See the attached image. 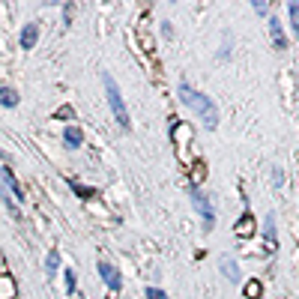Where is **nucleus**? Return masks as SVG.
Here are the masks:
<instances>
[{
	"label": "nucleus",
	"instance_id": "9b49d317",
	"mask_svg": "<svg viewBox=\"0 0 299 299\" xmlns=\"http://www.w3.org/2000/svg\"><path fill=\"white\" fill-rule=\"evenodd\" d=\"M287 12H290V27H293V33L299 36V3H290Z\"/></svg>",
	"mask_w": 299,
	"mask_h": 299
},
{
	"label": "nucleus",
	"instance_id": "4468645a",
	"mask_svg": "<svg viewBox=\"0 0 299 299\" xmlns=\"http://www.w3.org/2000/svg\"><path fill=\"white\" fill-rule=\"evenodd\" d=\"M258 293H261V284H258V281H248V287H245V296H258Z\"/></svg>",
	"mask_w": 299,
	"mask_h": 299
},
{
	"label": "nucleus",
	"instance_id": "0eeeda50",
	"mask_svg": "<svg viewBox=\"0 0 299 299\" xmlns=\"http://www.w3.org/2000/svg\"><path fill=\"white\" fill-rule=\"evenodd\" d=\"M269 33H272L275 48H284V45H287V39H284V27H281V21H278V18H269Z\"/></svg>",
	"mask_w": 299,
	"mask_h": 299
},
{
	"label": "nucleus",
	"instance_id": "39448f33",
	"mask_svg": "<svg viewBox=\"0 0 299 299\" xmlns=\"http://www.w3.org/2000/svg\"><path fill=\"white\" fill-rule=\"evenodd\" d=\"M99 275L105 278V284H108L111 290H120V284H123V281H120V272L111 264H99Z\"/></svg>",
	"mask_w": 299,
	"mask_h": 299
},
{
	"label": "nucleus",
	"instance_id": "423d86ee",
	"mask_svg": "<svg viewBox=\"0 0 299 299\" xmlns=\"http://www.w3.org/2000/svg\"><path fill=\"white\" fill-rule=\"evenodd\" d=\"M36 39H39V24H24V30H21V48L24 51L33 48Z\"/></svg>",
	"mask_w": 299,
	"mask_h": 299
},
{
	"label": "nucleus",
	"instance_id": "20e7f679",
	"mask_svg": "<svg viewBox=\"0 0 299 299\" xmlns=\"http://www.w3.org/2000/svg\"><path fill=\"white\" fill-rule=\"evenodd\" d=\"M0 177H3V186H6V192H9L12 198L24 200V192H21V186L15 183V174H12V167H9V165H3V167H0Z\"/></svg>",
	"mask_w": 299,
	"mask_h": 299
},
{
	"label": "nucleus",
	"instance_id": "dca6fc26",
	"mask_svg": "<svg viewBox=\"0 0 299 299\" xmlns=\"http://www.w3.org/2000/svg\"><path fill=\"white\" fill-rule=\"evenodd\" d=\"M147 299H167V293H162L159 287H147Z\"/></svg>",
	"mask_w": 299,
	"mask_h": 299
},
{
	"label": "nucleus",
	"instance_id": "7ed1b4c3",
	"mask_svg": "<svg viewBox=\"0 0 299 299\" xmlns=\"http://www.w3.org/2000/svg\"><path fill=\"white\" fill-rule=\"evenodd\" d=\"M189 198H192V206H195V209L200 212V219H203V225L209 228V225H212V219H216V212H212V203H209V200H206V195H203L200 189H195V186H192V192H189Z\"/></svg>",
	"mask_w": 299,
	"mask_h": 299
},
{
	"label": "nucleus",
	"instance_id": "a211bd4d",
	"mask_svg": "<svg viewBox=\"0 0 299 299\" xmlns=\"http://www.w3.org/2000/svg\"><path fill=\"white\" fill-rule=\"evenodd\" d=\"M66 284H69V293H75V275L66 272Z\"/></svg>",
	"mask_w": 299,
	"mask_h": 299
},
{
	"label": "nucleus",
	"instance_id": "9d476101",
	"mask_svg": "<svg viewBox=\"0 0 299 299\" xmlns=\"http://www.w3.org/2000/svg\"><path fill=\"white\" fill-rule=\"evenodd\" d=\"M251 231H254L251 216H242V222H236V233H239V236H251Z\"/></svg>",
	"mask_w": 299,
	"mask_h": 299
},
{
	"label": "nucleus",
	"instance_id": "f8f14e48",
	"mask_svg": "<svg viewBox=\"0 0 299 299\" xmlns=\"http://www.w3.org/2000/svg\"><path fill=\"white\" fill-rule=\"evenodd\" d=\"M69 186H72V192H75L78 198H90V195H93V189H87V186H78L75 180H69Z\"/></svg>",
	"mask_w": 299,
	"mask_h": 299
},
{
	"label": "nucleus",
	"instance_id": "1a4fd4ad",
	"mask_svg": "<svg viewBox=\"0 0 299 299\" xmlns=\"http://www.w3.org/2000/svg\"><path fill=\"white\" fill-rule=\"evenodd\" d=\"M0 102H3L6 108H15V105H18V93H15L12 87H3V90H0Z\"/></svg>",
	"mask_w": 299,
	"mask_h": 299
},
{
	"label": "nucleus",
	"instance_id": "6e6552de",
	"mask_svg": "<svg viewBox=\"0 0 299 299\" xmlns=\"http://www.w3.org/2000/svg\"><path fill=\"white\" fill-rule=\"evenodd\" d=\"M63 141H66V147H72V150H75V147H81L84 135H81V129H78V126H66V129H63Z\"/></svg>",
	"mask_w": 299,
	"mask_h": 299
},
{
	"label": "nucleus",
	"instance_id": "ddd939ff",
	"mask_svg": "<svg viewBox=\"0 0 299 299\" xmlns=\"http://www.w3.org/2000/svg\"><path fill=\"white\" fill-rule=\"evenodd\" d=\"M57 269H60V258H57V251H51L48 254V275H54Z\"/></svg>",
	"mask_w": 299,
	"mask_h": 299
},
{
	"label": "nucleus",
	"instance_id": "f257e3e1",
	"mask_svg": "<svg viewBox=\"0 0 299 299\" xmlns=\"http://www.w3.org/2000/svg\"><path fill=\"white\" fill-rule=\"evenodd\" d=\"M180 99H183L186 108H192L200 120H203V126H206V129H216V123H219V111H216V105H212L209 96H203V93H198V90H192L189 84H180Z\"/></svg>",
	"mask_w": 299,
	"mask_h": 299
},
{
	"label": "nucleus",
	"instance_id": "f03ea898",
	"mask_svg": "<svg viewBox=\"0 0 299 299\" xmlns=\"http://www.w3.org/2000/svg\"><path fill=\"white\" fill-rule=\"evenodd\" d=\"M102 81H105V93H108V105H111V111H114L117 123H120L123 129H132V120H129V111H126V102H123V96H120V87H117V81H114L111 75H105Z\"/></svg>",
	"mask_w": 299,
	"mask_h": 299
},
{
	"label": "nucleus",
	"instance_id": "2eb2a0df",
	"mask_svg": "<svg viewBox=\"0 0 299 299\" xmlns=\"http://www.w3.org/2000/svg\"><path fill=\"white\" fill-rule=\"evenodd\" d=\"M225 275H228V278H233V281H239V272H236V266H233L231 261L225 264Z\"/></svg>",
	"mask_w": 299,
	"mask_h": 299
},
{
	"label": "nucleus",
	"instance_id": "f3484780",
	"mask_svg": "<svg viewBox=\"0 0 299 299\" xmlns=\"http://www.w3.org/2000/svg\"><path fill=\"white\" fill-rule=\"evenodd\" d=\"M266 236H269V245H275V225H272V219H266Z\"/></svg>",
	"mask_w": 299,
	"mask_h": 299
}]
</instances>
